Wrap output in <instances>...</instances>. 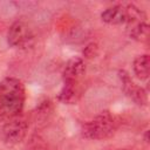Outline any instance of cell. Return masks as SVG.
<instances>
[{"label":"cell","instance_id":"30bf717a","mask_svg":"<svg viewBox=\"0 0 150 150\" xmlns=\"http://www.w3.org/2000/svg\"><path fill=\"white\" fill-rule=\"evenodd\" d=\"M134 73L141 81H145L150 74V57L148 54H142L135 57L132 63Z\"/></svg>","mask_w":150,"mask_h":150},{"label":"cell","instance_id":"3957f363","mask_svg":"<svg viewBox=\"0 0 150 150\" xmlns=\"http://www.w3.org/2000/svg\"><path fill=\"white\" fill-rule=\"evenodd\" d=\"M7 42L14 48L30 47L34 42V33L30 26L22 20L13 22L7 32Z\"/></svg>","mask_w":150,"mask_h":150},{"label":"cell","instance_id":"7c38bea8","mask_svg":"<svg viewBox=\"0 0 150 150\" xmlns=\"http://www.w3.org/2000/svg\"><path fill=\"white\" fill-rule=\"evenodd\" d=\"M144 139L146 143H149V130H145V134H144Z\"/></svg>","mask_w":150,"mask_h":150},{"label":"cell","instance_id":"8fae6325","mask_svg":"<svg viewBox=\"0 0 150 150\" xmlns=\"http://www.w3.org/2000/svg\"><path fill=\"white\" fill-rule=\"evenodd\" d=\"M97 54H98V47L95 42L88 43L83 49V56L86 59H94L97 56Z\"/></svg>","mask_w":150,"mask_h":150},{"label":"cell","instance_id":"52a82bcc","mask_svg":"<svg viewBox=\"0 0 150 150\" xmlns=\"http://www.w3.org/2000/svg\"><path fill=\"white\" fill-rule=\"evenodd\" d=\"M103 22L109 25H122L128 21V8L127 5H114L105 8L101 13Z\"/></svg>","mask_w":150,"mask_h":150},{"label":"cell","instance_id":"277c9868","mask_svg":"<svg viewBox=\"0 0 150 150\" xmlns=\"http://www.w3.org/2000/svg\"><path fill=\"white\" fill-rule=\"evenodd\" d=\"M27 130H28V123L25 118H21L19 116L13 117L8 120L2 127L1 130L2 139L6 144L15 145L26 137Z\"/></svg>","mask_w":150,"mask_h":150},{"label":"cell","instance_id":"7a4b0ae2","mask_svg":"<svg viewBox=\"0 0 150 150\" xmlns=\"http://www.w3.org/2000/svg\"><path fill=\"white\" fill-rule=\"evenodd\" d=\"M118 127V120L109 111L101 112L82 125V135L89 139H104L112 136Z\"/></svg>","mask_w":150,"mask_h":150},{"label":"cell","instance_id":"6da1fadb","mask_svg":"<svg viewBox=\"0 0 150 150\" xmlns=\"http://www.w3.org/2000/svg\"><path fill=\"white\" fill-rule=\"evenodd\" d=\"M26 100L25 86L19 79L6 77L0 82V118L11 120L20 115Z\"/></svg>","mask_w":150,"mask_h":150},{"label":"cell","instance_id":"8992f818","mask_svg":"<svg viewBox=\"0 0 150 150\" xmlns=\"http://www.w3.org/2000/svg\"><path fill=\"white\" fill-rule=\"evenodd\" d=\"M86 71V63L82 57L74 56L69 59L63 68V81L64 82H75L77 81Z\"/></svg>","mask_w":150,"mask_h":150},{"label":"cell","instance_id":"ba28073f","mask_svg":"<svg viewBox=\"0 0 150 150\" xmlns=\"http://www.w3.org/2000/svg\"><path fill=\"white\" fill-rule=\"evenodd\" d=\"M81 96V88L75 82H64L63 87L57 94V100L63 104H74L79 101Z\"/></svg>","mask_w":150,"mask_h":150},{"label":"cell","instance_id":"9c48e42d","mask_svg":"<svg viewBox=\"0 0 150 150\" xmlns=\"http://www.w3.org/2000/svg\"><path fill=\"white\" fill-rule=\"evenodd\" d=\"M129 36L139 42H146L150 36V28L146 21H132L127 23Z\"/></svg>","mask_w":150,"mask_h":150},{"label":"cell","instance_id":"5b68a950","mask_svg":"<svg viewBox=\"0 0 150 150\" xmlns=\"http://www.w3.org/2000/svg\"><path fill=\"white\" fill-rule=\"evenodd\" d=\"M120 75V79H121V82H122V88H123V91L125 93V95L128 97H130L134 102H136L137 104L139 105H145L148 103V95H146V91L137 86L132 80L131 77L129 76V74L125 71V70H120L118 73Z\"/></svg>","mask_w":150,"mask_h":150}]
</instances>
